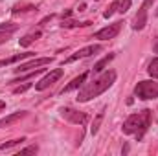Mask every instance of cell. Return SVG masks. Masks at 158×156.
I'll use <instances>...</instances> for the list:
<instances>
[{
	"mask_svg": "<svg viewBox=\"0 0 158 156\" xmlns=\"http://www.w3.org/2000/svg\"><path fill=\"white\" fill-rule=\"evenodd\" d=\"M85 79H86V74H81L79 77L72 79V83H70V84H66V86L63 88V94H64V92H70V90H76V88H79V86L85 83Z\"/></svg>",
	"mask_w": 158,
	"mask_h": 156,
	"instance_id": "obj_13",
	"label": "cell"
},
{
	"mask_svg": "<svg viewBox=\"0 0 158 156\" xmlns=\"http://www.w3.org/2000/svg\"><path fill=\"white\" fill-rule=\"evenodd\" d=\"M4 109H6V103H4V101H0V112H2Z\"/></svg>",
	"mask_w": 158,
	"mask_h": 156,
	"instance_id": "obj_28",
	"label": "cell"
},
{
	"mask_svg": "<svg viewBox=\"0 0 158 156\" xmlns=\"http://www.w3.org/2000/svg\"><path fill=\"white\" fill-rule=\"evenodd\" d=\"M26 142V138H17V140H11V142H6V143H0V151H7V149H13L17 145H22Z\"/></svg>",
	"mask_w": 158,
	"mask_h": 156,
	"instance_id": "obj_14",
	"label": "cell"
},
{
	"mask_svg": "<svg viewBox=\"0 0 158 156\" xmlns=\"http://www.w3.org/2000/svg\"><path fill=\"white\" fill-rule=\"evenodd\" d=\"M118 6H119V0H114V2H112V4L109 6V9H107V11L103 13V17H105V18H110V17H112V15H114V13L118 11Z\"/></svg>",
	"mask_w": 158,
	"mask_h": 156,
	"instance_id": "obj_18",
	"label": "cell"
},
{
	"mask_svg": "<svg viewBox=\"0 0 158 156\" xmlns=\"http://www.w3.org/2000/svg\"><path fill=\"white\" fill-rule=\"evenodd\" d=\"M121 24H123V22H114V24H110V26H107V28H103V30L96 31L92 39H99V40L114 39V37L119 33V30H121Z\"/></svg>",
	"mask_w": 158,
	"mask_h": 156,
	"instance_id": "obj_5",
	"label": "cell"
},
{
	"mask_svg": "<svg viewBox=\"0 0 158 156\" xmlns=\"http://www.w3.org/2000/svg\"><path fill=\"white\" fill-rule=\"evenodd\" d=\"M114 81H116V72H114V70H107V72H103L98 79H94L92 83L85 84V86L79 90V94H77L76 99H77L79 103H86V101H90L92 97H98L99 94H103L105 90H109V88L114 84Z\"/></svg>",
	"mask_w": 158,
	"mask_h": 156,
	"instance_id": "obj_1",
	"label": "cell"
},
{
	"mask_svg": "<svg viewBox=\"0 0 158 156\" xmlns=\"http://www.w3.org/2000/svg\"><path fill=\"white\" fill-rule=\"evenodd\" d=\"M112 59H114V53H109V55H105L101 61H98V63L94 64V72H96V74H101V72L105 70V66H107V64H109Z\"/></svg>",
	"mask_w": 158,
	"mask_h": 156,
	"instance_id": "obj_11",
	"label": "cell"
},
{
	"mask_svg": "<svg viewBox=\"0 0 158 156\" xmlns=\"http://www.w3.org/2000/svg\"><path fill=\"white\" fill-rule=\"evenodd\" d=\"M30 86H31V84H22V86H17V88H15L13 92H15V94H22V92H26V90H28Z\"/></svg>",
	"mask_w": 158,
	"mask_h": 156,
	"instance_id": "obj_24",
	"label": "cell"
},
{
	"mask_svg": "<svg viewBox=\"0 0 158 156\" xmlns=\"http://www.w3.org/2000/svg\"><path fill=\"white\" fill-rule=\"evenodd\" d=\"M63 74H64V70H63V68L52 70V72H50V74H48L46 77H42V79L39 81V83L35 84V88H37V90H46V88H48L50 84H53L55 81H59V79L63 77Z\"/></svg>",
	"mask_w": 158,
	"mask_h": 156,
	"instance_id": "obj_7",
	"label": "cell"
},
{
	"mask_svg": "<svg viewBox=\"0 0 158 156\" xmlns=\"http://www.w3.org/2000/svg\"><path fill=\"white\" fill-rule=\"evenodd\" d=\"M134 96L143 101L155 99V97H158V83L156 81H140L134 86Z\"/></svg>",
	"mask_w": 158,
	"mask_h": 156,
	"instance_id": "obj_3",
	"label": "cell"
},
{
	"mask_svg": "<svg viewBox=\"0 0 158 156\" xmlns=\"http://www.w3.org/2000/svg\"><path fill=\"white\" fill-rule=\"evenodd\" d=\"M129 7H131V0H119V6H118V11L123 15L125 11H129Z\"/></svg>",
	"mask_w": 158,
	"mask_h": 156,
	"instance_id": "obj_22",
	"label": "cell"
},
{
	"mask_svg": "<svg viewBox=\"0 0 158 156\" xmlns=\"http://www.w3.org/2000/svg\"><path fill=\"white\" fill-rule=\"evenodd\" d=\"M39 37H40V31H35V33H30V35H24L22 39L19 40V44L26 48V46H30V44H31L33 40H35V39H39Z\"/></svg>",
	"mask_w": 158,
	"mask_h": 156,
	"instance_id": "obj_15",
	"label": "cell"
},
{
	"mask_svg": "<svg viewBox=\"0 0 158 156\" xmlns=\"http://www.w3.org/2000/svg\"><path fill=\"white\" fill-rule=\"evenodd\" d=\"M30 55H33V53H17V55H13V57H9V59H2L0 61V68L2 66H9V64H13V63H17V61H22V59H26V57H30Z\"/></svg>",
	"mask_w": 158,
	"mask_h": 156,
	"instance_id": "obj_12",
	"label": "cell"
},
{
	"mask_svg": "<svg viewBox=\"0 0 158 156\" xmlns=\"http://www.w3.org/2000/svg\"><path fill=\"white\" fill-rule=\"evenodd\" d=\"M149 123H151V110L145 109L138 114H131L123 121L121 130H123V134H136V138L142 140L145 130L149 129Z\"/></svg>",
	"mask_w": 158,
	"mask_h": 156,
	"instance_id": "obj_2",
	"label": "cell"
},
{
	"mask_svg": "<svg viewBox=\"0 0 158 156\" xmlns=\"http://www.w3.org/2000/svg\"><path fill=\"white\" fill-rule=\"evenodd\" d=\"M99 50H101V46H98V44H94V46H86V48H83V50H77L76 53H72V55L64 61V64H70V63H74V61H77V59L90 57L92 53H96V51H99Z\"/></svg>",
	"mask_w": 158,
	"mask_h": 156,
	"instance_id": "obj_9",
	"label": "cell"
},
{
	"mask_svg": "<svg viewBox=\"0 0 158 156\" xmlns=\"http://www.w3.org/2000/svg\"><path fill=\"white\" fill-rule=\"evenodd\" d=\"M153 50H155V53H158V37L155 39V44H153Z\"/></svg>",
	"mask_w": 158,
	"mask_h": 156,
	"instance_id": "obj_26",
	"label": "cell"
},
{
	"mask_svg": "<svg viewBox=\"0 0 158 156\" xmlns=\"http://www.w3.org/2000/svg\"><path fill=\"white\" fill-rule=\"evenodd\" d=\"M70 15H72V11H70V9H66V11H64V13H63V18H68V17H70Z\"/></svg>",
	"mask_w": 158,
	"mask_h": 156,
	"instance_id": "obj_27",
	"label": "cell"
},
{
	"mask_svg": "<svg viewBox=\"0 0 158 156\" xmlns=\"http://www.w3.org/2000/svg\"><path fill=\"white\" fill-rule=\"evenodd\" d=\"M30 9H35V6H31V4H22V6H15L11 11H13V13H19V11H30Z\"/></svg>",
	"mask_w": 158,
	"mask_h": 156,
	"instance_id": "obj_21",
	"label": "cell"
},
{
	"mask_svg": "<svg viewBox=\"0 0 158 156\" xmlns=\"http://www.w3.org/2000/svg\"><path fill=\"white\" fill-rule=\"evenodd\" d=\"M103 116H105V112L101 110V112L98 114V117L94 119V123H92V129H90V132H92V134H98V130H99V125H101V119H103Z\"/></svg>",
	"mask_w": 158,
	"mask_h": 156,
	"instance_id": "obj_19",
	"label": "cell"
},
{
	"mask_svg": "<svg viewBox=\"0 0 158 156\" xmlns=\"http://www.w3.org/2000/svg\"><path fill=\"white\" fill-rule=\"evenodd\" d=\"M61 114L64 119H68L70 123H76V125H85L86 123V114L85 112H79V110H74V109H61Z\"/></svg>",
	"mask_w": 158,
	"mask_h": 156,
	"instance_id": "obj_6",
	"label": "cell"
},
{
	"mask_svg": "<svg viewBox=\"0 0 158 156\" xmlns=\"http://www.w3.org/2000/svg\"><path fill=\"white\" fill-rule=\"evenodd\" d=\"M155 15H156V17H158V7H156V11H155Z\"/></svg>",
	"mask_w": 158,
	"mask_h": 156,
	"instance_id": "obj_29",
	"label": "cell"
},
{
	"mask_svg": "<svg viewBox=\"0 0 158 156\" xmlns=\"http://www.w3.org/2000/svg\"><path fill=\"white\" fill-rule=\"evenodd\" d=\"M37 153V147L35 145H31V147H26V149H20L19 151V154H35Z\"/></svg>",
	"mask_w": 158,
	"mask_h": 156,
	"instance_id": "obj_23",
	"label": "cell"
},
{
	"mask_svg": "<svg viewBox=\"0 0 158 156\" xmlns=\"http://www.w3.org/2000/svg\"><path fill=\"white\" fill-rule=\"evenodd\" d=\"M17 28H19V26L13 24V22H4V24H0V30H2V31H7V33H13Z\"/></svg>",
	"mask_w": 158,
	"mask_h": 156,
	"instance_id": "obj_20",
	"label": "cell"
},
{
	"mask_svg": "<svg viewBox=\"0 0 158 156\" xmlns=\"http://www.w3.org/2000/svg\"><path fill=\"white\" fill-rule=\"evenodd\" d=\"M24 116H26V110H20V112H15V114H11V116H6L4 119H0V127H9V125L20 121Z\"/></svg>",
	"mask_w": 158,
	"mask_h": 156,
	"instance_id": "obj_10",
	"label": "cell"
},
{
	"mask_svg": "<svg viewBox=\"0 0 158 156\" xmlns=\"http://www.w3.org/2000/svg\"><path fill=\"white\" fill-rule=\"evenodd\" d=\"M0 39H9V33H7V31H2V30H0Z\"/></svg>",
	"mask_w": 158,
	"mask_h": 156,
	"instance_id": "obj_25",
	"label": "cell"
},
{
	"mask_svg": "<svg viewBox=\"0 0 158 156\" xmlns=\"http://www.w3.org/2000/svg\"><path fill=\"white\" fill-rule=\"evenodd\" d=\"M52 61H53V57H40V59H33V61H30V63H26V64H19V66L15 68V72H17V74H20V72L33 70V68H40V66H44V64H50Z\"/></svg>",
	"mask_w": 158,
	"mask_h": 156,
	"instance_id": "obj_8",
	"label": "cell"
},
{
	"mask_svg": "<svg viewBox=\"0 0 158 156\" xmlns=\"http://www.w3.org/2000/svg\"><path fill=\"white\" fill-rule=\"evenodd\" d=\"M147 72H149V76H151L153 79H158V57H156V59H153V61L149 63Z\"/></svg>",
	"mask_w": 158,
	"mask_h": 156,
	"instance_id": "obj_17",
	"label": "cell"
},
{
	"mask_svg": "<svg viewBox=\"0 0 158 156\" xmlns=\"http://www.w3.org/2000/svg\"><path fill=\"white\" fill-rule=\"evenodd\" d=\"M153 2H155V0H143L142 7L138 9V13H136V17H134V24H132L134 30L140 31V30L145 28V24H147V11H149V7H151Z\"/></svg>",
	"mask_w": 158,
	"mask_h": 156,
	"instance_id": "obj_4",
	"label": "cell"
},
{
	"mask_svg": "<svg viewBox=\"0 0 158 156\" xmlns=\"http://www.w3.org/2000/svg\"><path fill=\"white\" fill-rule=\"evenodd\" d=\"M63 28H85V26H90V22L86 20V22H77V20H66V18H63V24H61Z\"/></svg>",
	"mask_w": 158,
	"mask_h": 156,
	"instance_id": "obj_16",
	"label": "cell"
}]
</instances>
